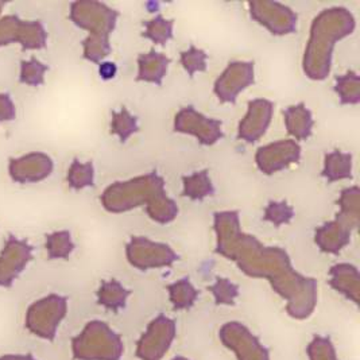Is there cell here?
Returning <instances> with one entry per match:
<instances>
[{
    "label": "cell",
    "instance_id": "cell-17",
    "mask_svg": "<svg viewBox=\"0 0 360 360\" xmlns=\"http://www.w3.org/2000/svg\"><path fill=\"white\" fill-rule=\"evenodd\" d=\"M212 293L216 305H233L239 295V286L227 278H217L212 286L208 288Z\"/></svg>",
    "mask_w": 360,
    "mask_h": 360
},
{
    "label": "cell",
    "instance_id": "cell-7",
    "mask_svg": "<svg viewBox=\"0 0 360 360\" xmlns=\"http://www.w3.org/2000/svg\"><path fill=\"white\" fill-rule=\"evenodd\" d=\"M32 259L33 247L26 240L8 236L0 254V288H11Z\"/></svg>",
    "mask_w": 360,
    "mask_h": 360
},
{
    "label": "cell",
    "instance_id": "cell-21",
    "mask_svg": "<svg viewBox=\"0 0 360 360\" xmlns=\"http://www.w3.org/2000/svg\"><path fill=\"white\" fill-rule=\"evenodd\" d=\"M207 54L204 50H198L192 45L191 49L188 51H182L181 53V63L184 65V69L189 73L191 77H193V75L196 72H205L207 70Z\"/></svg>",
    "mask_w": 360,
    "mask_h": 360
},
{
    "label": "cell",
    "instance_id": "cell-23",
    "mask_svg": "<svg viewBox=\"0 0 360 360\" xmlns=\"http://www.w3.org/2000/svg\"><path fill=\"white\" fill-rule=\"evenodd\" d=\"M100 75H101L104 79H110V77H114V64H103L101 68H100Z\"/></svg>",
    "mask_w": 360,
    "mask_h": 360
},
{
    "label": "cell",
    "instance_id": "cell-4",
    "mask_svg": "<svg viewBox=\"0 0 360 360\" xmlns=\"http://www.w3.org/2000/svg\"><path fill=\"white\" fill-rule=\"evenodd\" d=\"M6 1H0V48L19 42L23 50H39L46 46L48 33L39 20H22L18 15L1 17Z\"/></svg>",
    "mask_w": 360,
    "mask_h": 360
},
{
    "label": "cell",
    "instance_id": "cell-22",
    "mask_svg": "<svg viewBox=\"0 0 360 360\" xmlns=\"http://www.w3.org/2000/svg\"><path fill=\"white\" fill-rule=\"evenodd\" d=\"M15 116H17V110L10 95L0 94V123L14 120Z\"/></svg>",
    "mask_w": 360,
    "mask_h": 360
},
{
    "label": "cell",
    "instance_id": "cell-8",
    "mask_svg": "<svg viewBox=\"0 0 360 360\" xmlns=\"http://www.w3.org/2000/svg\"><path fill=\"white\" fill-rule=\"evenodd\" d=\"M53 172V161L44 153H30L20 158H13L8 173L18 184H32L48 179Z\"/></svg>",
    "mask_w": 360,
    "mask_h": 360
},
{
    "label": "cell",
    "instance_id": "cell-25",
    "mask_svg": "<svg viewBox=\"0 0 360 360\" xmlns=\"http://www.w3.org/2000/svg\"><path fill=\"white\" fill-rule=\"evenodd\" d=\"M172 360H191V359H188V358H185V356H176V358H174V359H172Z\"/></svg>",
    "mask_w": 360,
    "mask_h": 360
},
{
    "label": "cell",
    "instance_id": "cell-5",
    "mask_svg": "<svg viewBox=\"0 0 360 360\" xmlns=\"http://www.w3.org/2000/svg\"><path fill=\"white\" fill-rule=\"evenodd\" d=\"M177 333L176 321L160 314L150 324L136 343V358L139 360H162L174 343Z\"/></svg>",
    "mask_w": 360,
    "mask_h": 360
},
{
    "label": "cell",
    "instance_id": "cell-24",
    "mask_svg": "<svg viewBox=\"0 0 360 360\" xmlns=\"http://www.w3.org/2000/svg\"><path fill=\"white\" fill-rule=\"evenodd\" d=\"M0 360H37L33 355L27 354V355H4L1 356Z\"/></svg>",
    "mask_w": 360,
    "mask_h": 360
},
{
    "label": "cell",
    "instance_id": "cell-19",
    "mask_svg": "<svg viewBox=\"0 0 360 360\" xmlns=\"http://www.w3.org/2000/svg\"><path fill=\"white\" fill-rule=\"evenodd\" d=\"M295 216V211L292 207L288 205V202L281 201V202H274L271 201L267 208L264 210V216L263 219L273 223L276 227H279L281 224L289 223Z\"/></svg>",
    "mask_w": 360,
    "mask_h": 360
},
{
    "label": "cell",
    "instance_id": "cell-9",
    "mask_svg": "<svg viewBox=\"0 0 360 360\" xmlns=\"http://www.w3.org/2000/svg\"><path fill=\"white\" fill-rule=\"evenodd\" d=\"M151 250H138L129 247V261L132 266L148 270L150 267H162V266H170L179 257L170 250V247L165 245H151Z\"/></svg>",
    "mask_w": 360,
    "mask_h": 360
},
{
    "label": "cell",
    "instance_id": "cell-20",
    "mask_svg": "<svg viewBox=\"0 0 360 360\" xmlns=\"http://www.w3.org/2000/svg\"><path fill=\"white\" fill-rule=\"evenodd\" d=\"M148 27V32L143 33V37L151 38L155 44L164 45L167 39L172 38V27L173 20H165L162 17H157L151 22L143 23Z\"/></svg>",
    "mask_w": 360,
    "mask_h": 360
},
{
    "label": "cell",
    "instance_id": "cell-6",
    "mask_svg": "<svg viewBox=\"0 0 360 360\" xmlns=\"http://www.w3.org/2000/svg\"><path fill=\"white\" fill-rule=\"evenodd\" d=\"M219 339L236 360H270V351L239 321L226 323L219 330Z\"/></svg>",
    "mask_w": 360,
    "mask_h": 360
},
{
    "label": "cell",
    "instance_id": "cell-18",
    "mask_svg": "<svg viewBox=\"0 0 360 360\" xmlns=\"http://www.w3.org/2000/svg\"><path fill=\"white\" fill-rule=\"evenodd\" d=\"M114 119L111 123V132L119 135L120 142L124 143L127 142L129 136L132 132L138 131V124H136V117H134L127 112V110L123 107L120 114L114 112Z\"/></svg>",
    "mask_w": 360,
    "mask_h": 360
},
{
    "label": "cell",
    "instance_id": "cell-16",
    "mask_svg": "<svg viewBox=\"0 0 360 360\" xmlns=\"http://www.w3.org/2000/svg\"><path fill=\"white\" fill-rule=\"evenodd\" d=\"M48 66L38 61L37 58H30L29 61H22L20 63V77L19 82L32 85V86H38L45 82V73L48 72Z\"/></svg>",
    "mask_w": 360,
    "mask_h": 360
},
{
    "label": "cell",
    "instance_id": "cell-3",
    "mask_svg": "<svg viewBox=\"0 0 360 360\" xmlns=\"http://www.w3.org/2000/svg\"><path fill=\"white\" fill-rule=\"evenodd\" d=\"M68 311V300L58 295H49L35 301L26 311L25 326L30 333L44 340H54L57 330Z\"/></svg>",
    "mask_w": 360,
    "mask_h": 360
},
{
    "label": "cell",
    "instance_id": "cell-13",
    "mask_svg": "<svg viewBox=\"0 0 360 360\" xmlns=\"http://www.w3.org/2000/svg\"><path fill=\"white\" fill-rule=\"evenodd\" d=\"M46 250L49 259H68L75 250L69 231L53 232L46 236Z\"/></svg>",
    "mask_w": 360,
    "mask_h": 360
},
{
    "label": "cell",
    "instance_id": "cell-12",
    "mask_svg": "<svg viewBox=\"0 0 360 360\" xmlns=\"http://www.w3.org/2000/svg\"><path fill=\"white\" fill-rule=\"evenodd\" d=\"M170 301L176 311L191 309L196 302L198 292L189 279L184 278L167 286Z\"/></svg>",
    "mask_w": 360,
    "mask_h": 360
},
{
    "label": "cell",
    "instance_id": "cell-1",
    "mask_svg": "<svg viewBox=\"0 0 360 360\" xmlns=\"http://www.w3.org/2000/svg\"><path fill=\"white\" fill-rule=\"evenodd\" d=\"M114 10L95 1H76L70 6V19L75 25L91 32L88 39L84 41V58L98 63L107 56L105 37L114 29Z\"/></svg>",
    "mask_w": 360,
    "mask_h": 360
},
{
    "label": "cell",
    "instance_id": "cell-2",
    "mask_svg": "<svg viewBox=\"0 0 360 360\" xmlns=\"http://www.w3.org/2000/svg\"><path fill=\"white\" fill-rule=\"evenodd\" d=\"M72 354L76 360H120L124 344L107 323L94 320L73 338Z\"/></svg>",
    "mask_w": 360,
    "mask_h": 360
},
{
    "label": "cell",
    "instance_id": "cell-10",
    "mask_svg": "<svg viewBox=\"0 0 360 360\" xmlns=\"http://www.w3.org/2000/svg\"><path fill=\"white\" fill-rule=\"evenodd\" d=\"M330 286L359 305V273L351 264H338L330 269Z\"/></svg>",
    "mask_w": 360,
    "mask_h": 360
},
{
    "label": "cell",
    "instance_id": "cell-11",
    "mask_svg": "<svg viewBox=\"0 0 360 360\" xmlns=\"http://www.w3.org/2000/svg\"><path fill=\"white\" fill-rule=\"evenodd\" d=\"M130 290L123 288L116 279L101 282L98 290V302L108 311H117L126 307Z\"/></svg>",
    "mask_w": 360,
    "mask_h": 360
},
{
    "label": "cell",
    "instance_id": "cell-15",
    "mask_svg": "<svg viewBox=\"0 0 360 360\" xmlns=\"http://www.w3.org/2000/svg\"><path fill=\"white\" fill-rule=\"evenodd\" d=\"M307 355L309 360H339L336 348L328 336H313L307 347Z\"/></svg>",
    "mask_w": 360,
    "mask_h": 360
},
{
    "label": "cell",
    "instance_id": "cell-14",
    "mask_svg": "<svg viewBox=\"0 0 360 360\" xmlns=\"http://www.w3.org/2000/svg\"><path fill=\"white\" fill-rule=\"evenodd\" d=\"M94 176H95V172H94L92 162L80 164L77 160H75L68 172V182L72 189L79 191L85 186H92Z\"/></svg>",
    "mask_w": 360,
    "mask_h": 360
}]
</instances>
